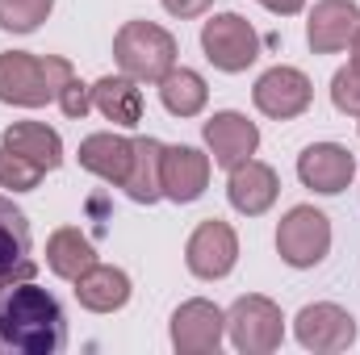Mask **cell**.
Wrapping results in <instances>:
<instances>
[{
  "label": "cell",
  "mask_w": 360,
  "mask_h": 355,
  "mask_svg": "<svg viewBox=\"0 0 360 355\" xmlns=\"http://www.w3.org/2000/svg\"><path fill=\"white\" fill-rule=\"evenodd\" d=\"M0 147L25 155V159H30L34 168H42V172H55V168L63 163V138H59L51 126H42V121H13V126L4 130V142H0Z\"/></svg>",
  "instance_id": "19"
},
{
  "label": "cell",
  "mask_w": 360,
  "mask_h": 355,
  "mask_svg": "<svg viewBox=\"0 0 360 355\" xmlns=\"http://www.w3.org/2000/svg\"><path fill=\"white\" fill-rule=\"evenodd\" d=\"M160 100H164V109H168L172 117H197V113L205 109V100H210V88H205V80H201L197 72L172 67V72L160 80Z\"/></svg>",
  "instance_id": "23"
},
{
  "label": "cell",
  "mask_w": 360,
  "mask_h": 355,
  "mask_svg": "<svg viewBox=\"0 0 360 355\" xmlns=\"http://www.w3.org/2000/svg\"><path fill=\"white\" fill-rule=\"evenodd\" d=\"M42 168H34L25 155H17V151H8V147H0V188H13V192H34L38 184H42Z\"/></svg>",
  "instance_id": "25"
},
{
  "label": "cell",
  "mask_w": 360,
  "mask_h": 355,
  "mask_svg": "<svg viewBox=\"0 0 360 355\" xmlns=\"http://www.w3.org/2000/svg\"><path fill=\"white\" fill-rule=\"evenodd\" d=\"M59 109H63V117H72V121H84V113L92 109V88L89 84H80L76 76L63 84L59 92Z\"/></svg>",
  "instance_id": "27"
},
{
  "label": "cell",
  "mask_w": 360,
  "mask_h": 355,
  "mask_svg": "<svg viewBox=\"0 0 360 355\" xmlns=\"http://www.w3.org/2000/svg\"><path fill=\"white\" fill-rule=\"evenodd\" d=\"M96 264V251H92V243L76 230V226H63V230H55L51 239H46V267L59 276V280H80L89 267Z\"/></svg>",
  "instance_id": "21"
},
{
  "label": "cell",
  "mask_w": 360,
  "mask_h": 355,
  "mask_svg": "<svg viewBox=\"0 0 360 355\" xmlns=\"http://www.w3.org/2000/svg\"><path fill=\"white\" fill-rule=\"evenodd\" d=\"M235 260H239V239L222 217H205L184 243V264L201 280H222L235 267Z\"/></svg>",
  "instance_id": "8"
},
{
  "label": "cell",
  "mask_w": 360,
  "mask_h": 355,
  "mask_svg": "<svg viewBox=\"0 0 360 355\" xmlns=\"http://www.w3.org/2000/svg\"><path fill=\"white\" fill-rule=\"evenodd\" d=\"M269 13H276V17H289V13H302V4L306 0H260Z\"/></svg>",
  "instance_id": "29"
},
{
  "label": "cell",
  "mask_w": 360,
  "mask_h": 355,
  "mask_svg": "<svg viewBox=\"0 0 360 355\" xmlns=\"http://www.w3.org/2000/svg\"><path fill=\"white\" fill-rule=\"evenodd\" d=\"M55 0H0V29L8 34H34L51 17Z\"/></svg>",
  "instance_id": "24"
},
{
  "label": "cell",
  "mask_w": 360,
  "mask_h": 355,
  "mask_svg": "<svg viewBox=\"0 0 360 355\" xmlns=\"http://www.w3.org/2000/svg\"><path fill=\"white\" fill-rule=\"evenodd\" d=\"M92 105L101 117H109L113 126H139L143 121V92L134 88L130 76H101L92 84Z\"/></svg>",
  "instance_id": "20"
},
{
  "label": "cell",
  "mask_w": 360,
  "mask_h": 355,
  "mask_svg": "<svg viewBox=\"0 0 360 355\" xmlns=\"http://www.w3.org/2000/svg\"><path fill=\"white\" fill-rule=\"evenodd\" d=\"M72 63L59 55H25V51H8L0 55V100L4 105H21V109H38L46 100H59L63 84L72 80Z\"/></svg>",
  "instance_id": "2"
},
{
  "label": "cell",
  "mask_w": 360,
  "mask_h": 355,
  "mask_svg": "<svg viewBox=\"0 0 360 355\" xmlns=\"http://www.w3.org/2000/svg\"><path fill=\"white\" fill-rule=\"evenodd\" d=\"M68 347V318L55 293L34 280L0 288V355H59Z\"/></svg>",
  "instance_id": "1"
},
{
  "label": "cell",
  "mask_w": 360,
  "mask_h": 355,
  "mask_svg": "<svg viewBox=\"0 0 360 355\" xmlns=\"http://www.w3.org/2000/svg\"><path fill=\"white\" fill-rule=\"evenodd\" d=\"M293 335L306 351L314 355H335L344 347L356 343V318L331 301H319V305H306L297 318H293Z\"/></svg>",
  "instance_id": "7"
},
{
  "label": "cell",
  "mask_w": 360,
  "mask_h": 355,
  "mask_svg": "<svg viewBox=\"0 0 360 355\" xmlns=\"http://www.w3.org/2000/svg\"><path fill=\"white\" fill-rule=\"evenodd\" d=\"M76 301L92 309V314H113L130 301V276L122 267L92 264L80 280H76Z\"/></svg>",
  "instance_id": "18"
},
{
  "label": "cell",
  "mask_w": 360,
  "mask_h": 355,
  "mask_svg": "<svg viewBox=\"0 0 360 355\" xmlns=\"http://www.w3.org/2000/svg\"><path fill=\"white\" fill-rule=\"evenodd\" d=\"M160 163H164V142L160 138H134V168L126 176V196L139 201V205H155L164 196V184H160Z\"/></svg>",
  "instance_id": "22"
},
{
  "label": "cell",
  "mask_w": 360,
  "mask_h": 355,
  "mask_svg": "<svg viewBox=\"0 0 360 355\" xmlns=\"http://www.w3.org/2000/svg\"><path fill=\"white\" fill-rule=\"evenodd\" d=\"M276 251L289 267H314L331 251V222L314 205H293L276 226Z\"/></svg>",
  "instance_id": "6"
},
{
  "label": "cell",
  "mask_w": 360,
  "mask_h": 355,
  "mask_svg": "<svg viewBox=\"0 0 360 355\" xmlns=\"http://www.w3.org/2000/svg\"><path fill=\"white\" fill-rule=\"evenodd\" d=\"M210 4H214V0H164V8H168L172 17H201Z\"/></svg>",
  "instance_id": "28"
},
{
  "label": "cell",
  "mask_w": 360,
  "mask_h": 355,
  "mask_svg": "<svg viewBox=\"0 0 360 355\" xmlns=\"http://www.w3.org/2000/svg\"><path fill=\"white\" fill-rule=\"evenodd\" d=\"M201 51L218 72H248L260 59V34L239 13H218L201 25Z\"/></svg>",
  "instance_id": "4"
},
{
  "label": "cell",
  "mask_w": 360,
  "mask_h": 355,
  "mask_svg": "<svg viewBox=\"0 0 360 355\" xmlns=\"http://www.w3.org/2000/svg\"><path fill=\"white\" fill-rule=\"evenodd\" d=\"M331 100L340 113L348 117H360V72L356 67H340L335 80H331Z\"/></svg>",
  "instance_id": "26"
},
{
  "label": "cell",
  "mask_w": 360,
  "mask_h": 355,
  "mask_svg": "<svg viewBox=\"0 0 360 355\" xmlns=\"http://www.w3.org/2000/svg\"><path fill=\"white\" fill-rule=\"evenodd\" d=\"M80 168L101 176L105 184H126L130 168H134V138L122 134H89L80 142Z\"/></svg>",
  "instance_id": "17"
},
{
  "label": "cell",
  "mask_w": 360,
  "mask_h": 355,
  "mask_svg": "<svg viewBox=\"0 0 360 355\" xmlns=\"http://www.w3.org/2000/svg\"><path fill=\"white\" fill-rule=\"evenodd\" d=\"M113 59L134 84H160L176 67V38L155 21H126L113 38Z\"/></svg>",
  "instance_id": "3"
},
{
  "label": "cell",
  "mask_w": 360,
  "mask_h": 355,
  "mask_svg": "<svg viewBox=\"0 0 360 355\" xmlns=\"http://www.w3.org/2000/svg\"><path fill=\"white\" fill-rule=\"evenodd\" d=\"M222 330H226V314L214 305V301H184L176 314H172V347L180 355H210L218 351L222 343Z\"/></svg>",
  "instance_id": "10"
},
{
  "label": "cell",
  "mask_w": 360,
  "mask_h": 355,
  "mask_svg": "<svg viewBox=\"0 0 360 355\" xmlns=\"http://www.w3.org/2000/svg\"><path fill=\"white\" fill-rule=\"evenodd\" d=\"M252 100L264 117H276V121H289V117H302L314 100V84L306 80V72L297 67H269L256 88H252Z\"/></svg>",
  "instance_id": "9"
},
{
  "label": "cell",
  "mask_w": 360,
  "mask_h": 355,
  "mask_svg": "<svg viewBox=\"0 0 360 355\" xmlns=\"http://www.w3.org/2000/svg\"><path fill=\"white\" fill-rule=\"evenodd\" d=\"M160 184H164V196L176 205L197 201L210 184V155H201L197 147H164Z\"/></svg>",
  "instance_id": "14"
},
{
  "label": "cell",
  "mask_w": 360,
  "mask_h": 355,
  "mask_svg": "<svg viewBox=\"0 0 360 355\" xmlns=\"http://www.w3.org/2000/svg\"><path fill=\"white\" fill-rule=\"evenodd\" d=\"M356 176V155L340 142H314L297 155V180L323 196H335L344 192Z\"/></svg>",
  "instance_id": "11"
},
{
  "label": "cell",
  "mask_w": 360,
  "mask_h": 355,
  "mask_svg": "<svg viewBox=\"0 0 360 355\" xmlns=\"http://www.w3.org/2000/svg\"><path fill=\"white\" fill-rule=\"evenodd\" d=\"M276 192H281V180H276V172H272L269 163H260V159H243V163L231 168L226 196H231V205H235L239 213H248V217L269 213L272 201H276Z\"/></svg>",
  "instance_id": "16"
},
{
  "label": "cell",
  "mask_w": 360,
  "mask_h": 355,
  "mask_svg": "<svg viewBox=\"0 0 360 355\" xmlns=\"http://www.w3.org/2000/svg\"><path fill=\"white\" fill-rule=\"evenodd\" d=\"M226 330H231V343L235 351L243 355H269L281 347L285 339V318H281V305L260 297V293H248L231 305L226 314Z\"/></svg>",
  "instance_id": "5"
},
{
  "label": "cell",
  "mask_w": 360,
  "mask_h": 355,
  "mask_svg": "<svg viewBox=\"0 0 360 355\" xmlns=\"http://www.w3.org/2000/svg\"><path fill=\"white\" fill-rule=\"evenodd\" d=\"M201 134H205V147H210V155H214V163L218 168H235V163H243V159H252L256 155V147H260V130H256V121H248L243 113H235V109H226V113H214L205 126H201Z\"/></svg>",
  "instance_id": "13"
},
{
  "label": "cell",
  "mask_w": 360,
  "mask_h": 355,
  "mask_svg": "<svg viewBox=\"0 0 360 355\" xmlns=\"http://www.w3.org/2000/svg\"><path fill=\"white\" fill-rule=\"evenodd\" d=\"M348 46H352V67L360 72V25H356V34H352V42H348Z\"/></svg>",
  "instance_id": "30"
},
{
  "label": "cell",
  "mask_w": 360,
  "mask_h": 355,
  "mask_svg": "<svg viewBox=\"0 0 360 355\" xmlns=\"http://www.w3.org/2000/svg\"><path fill=\"white\" fill-rule=\"evenodd\" d=\"M356 25H360V8L352 0H323V4H314V13L306 21V42H310L314 55H335L352 42Z\"/></svg>",
  "instance_id": "15"
},
{
  "label": "cell",
  "mask_w": 360,
  "mask_h": 355,
  "mask_svg": "<svg viewBox=\"0 0 360 355\" xmlns=\"http://www.w3.org/2000/svg\"><path fill=\"white\" fill-rule=\"evenodd\" d=\"M34 239H30V222L25 213L0 196V288L17 284V280H34Z\"/></svg>",
  "instance_id": "12"
}]
</instances>
